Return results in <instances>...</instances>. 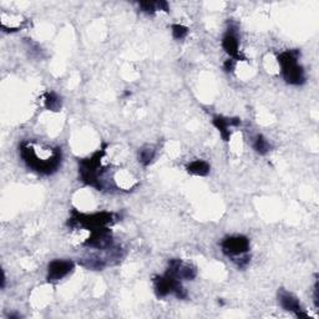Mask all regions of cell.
I'll return each mask as SVG.
<instances>
[{"label":"cell","instance_id":"10","mask_svg":"<svg viewBox=\"0 0 319 319\" xmlns=\"http://www.w3.org/2000/svg\"><path fill=\"white\" fill-rule=\"evenodd\" d=\"M188 174L196 175V176H206L209 172V165L203 160H195L191 163H188L187 167Z\"/></svg>","mask_w":319,"mask_h":319},{"label":"cell","instance_id":"6","mask_svg":"<svg viewBox=\"0 0 319 319\" xmlns=\"http://www.w3.org/2000/svg\"><path fill=\"white\" fill-rule=\"evenodd\" d=\"M222 47L229 56L233 57L235 61L236 60H246V57L240 53V42H238L237 36L233 33H231V31L227 33L225 38H223Z\"/></svg>","mask_w":319,"mask_h":319},{"label":"cell","instance_id":"1","mask_svg":"<svg viewBox=\"0 0 319 319\" xmlns=\"http://www.w3.org/2000/svg\"><path fill=\"white\" fill-rule=\"evenodd\" d=\"M20 155L27 165L41 175H51L61 163V151L59 147L27 141L20 146Z\"/></svg>","mask_w":319,"mask_h":319},{"label":"cell","instance_id":"16","mask_svg":"<svg viewBox=\"0 0 319 319\" xmlns=\"http://www.w3.org/2000/svg\"><path fill=\"white\" fill-rule=\"evenodd\" d=\"M223 68H225V70L227 71V73H232V71L236 69V61L233 59L227 60V61L225 62V65H223Z\"/></svg>","mask_w":319,"mask_h":319},{"label":"cell","instance_id":"8","mask_svg":"<svg viewBox=\"0 0 319 319\" xmlns=\"http://www.w3.org/2000/svg\"><path fill=\"white\" fill-rule=\"evenodd\" d=\"M241 123L240 119H228V117H223V116H216L214 117V125L216 126L217 130L220 131L221 136L225 141H229V137H231V131L229 129L235 127V126H238Z\"/></svg>","mask_w":319,"mask_h":319},{"label":"cell","instance_id":"4","mask_svg":"<svg viewBox=\"0 0 319 319\" xmlns=\"http://www.w3.org/2000/svg\"><path fill=\"white\" fill-rule=\"evenodd\" d=\"M74 263L71 261L54 260L48 266V281L50 283H56L66 275L70 274L74 269Z\"/></svg>","mask_w":319,"mask_h":319},{"label":"cell","instance_id":"14","mask_svg":"<svg viewBox=\"0 0 319 319\" xmlns=\"http://www.w3.org/2000/svg\"><path fill=\"white\" fill-rule=\"evenodd\" d=\"M187 34H188V29L186 27H183V25H180V24L172 25V35H174L175 39L182 40L183 38H186Z\"/></svg>","mask_w":319,"mask_h":319},{"label":"cell","instance_id":"3","mask_svg":"<svg viewBox=\"0 0 319 319\" xmlns=\"http://www.w3.org/2000/svg\"><path fill=\"white\" fill-rule=\"evenodd\" d=\"M221 246H222L223 253L232 257V260H236L241 256L247 254L249 249V240L244 236H231V237H227Z\"/></svg>","mask_w":319,"mask_h":319},{"label":"cell","instance_id":"13","mask_svg":"<svg viewBox=\"0 0 319 319\" xmlns=\"http://www.w3.org/2000/svg\"><path fill=\"white\" fill-rule=\"evenodd\" d=\"M45 106H47L48 110L57 111L60 106H61V101H60L59 96L56 94L49 93L45 96Z\"/></svg>","mask_w":319,"mask_h":319},{"label":"cell","instance_id":"5","mask_svg":"<svg viewBox=\"0 0 319 319\" xmlns=\"http://www.w3.org/2000/svg\"><path fill=\"white\" fill-rule=\"evenodd\" d=\"M167 274L177 278L179 281H192L196 277V268L191 264L183 263L181 260H171L168 262Z\"/></svg>","mask_w":319,"mask_h":319},{"label":"cell","instance_id":"15","mask_svg":"<svg viewBox=\"0 0 319 319\" xmlns=\"http://www.w3.org/2000/svg\"><path fill=\"white\" fill-rule=\"evenodd\" d=\"M140 8H141V10L145 11V13H148V14H152V13H155V11L159 10L157 3H152V2L140 3Z\"/></svg>","mask_w":319,"mask_h":319},{"label":"cell","instance_id":"2","mask_svg":"<svg viewBox=\"0 0 319 319\" xmlns=\"http://www.w3.org/2000/svg\"><path fill=\"white\" fill-rule=\"evenodd\" d=\"M301 53L298 50H287L281 53L277 57L278 65L284 80L291 85H302L306 81L303 68L298 64Z\"/></svg>","mask_w":319,"mask_h":319},{"label":"cell","instance_id":"12","mask_svg":"<svg viewBox=\"0 0 319 319\" xmlns=\"http://www.w3.org/2000/svg\"><path fill=\"white\" fill-rule=\"evenodd\" d=\"M254 150L258 152L260 155H266L267 152L271 150V143L268 142V140L262 135H257L254 142H253Z\"/></svg>","mask_w":319,"mask_h":319},{"label":"cell","instance_id":"17","mask_svg":"<svg viewBox=\"0 0 319 319\" xmlns=\"http://www.w3.org/2000/svg\"><path fill=\"white\" fill-rule=\"evenodd\" d=\"M318 280H315V283H314V295H313V301H314V306L315 308H318L319 307V295H318Z\"/></svg>","mask_w":319,"mask_h":319},{"label":"cell","instance_id":"7","mask_svg":"<svg viewBox=\"0 0 319 319\" xmlns=\"http://www.w3.org/2000/svg\"><path fill=\"white\" fill-rule=\"evenodd\" d=\"M278 301H280L281 307L284 310H288V312L294 313V314H297L302 310L300 300L294 294L284 291V289H280V292H278Z\"/></svg>","mask_w":319,"mask_h":319},{"label":"cell","instance_id":"11","mask_svg":"<svg viewBox=\"0 0 319 319\" xmlns=\"http://www.w3.org/2000/svg\"><path fill=\"white\" fill-rule=\"evenodd\" d=\"M155 155H156V150L154 146L145 145L139 150V161L143 166H148L155 159Z\"/></svg>","mask_w":319,"mask_h":319},{"label":"cell","instance_id":"9","mask_svg":"<svg viewBox=\"0 0 319 319\" xmlns=\"http://www.w3.org/2000/svg\"><path fill=\"white\" fill-rule=\"evenodd\" d=\"M0 20H2V28L7 31H16L24 24V20L22 19V16L13 15V14L3 13L0 15Z\"/></svg>","mask_w":319,"mask_h":319}]
</instances>
